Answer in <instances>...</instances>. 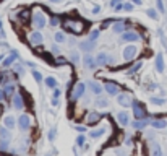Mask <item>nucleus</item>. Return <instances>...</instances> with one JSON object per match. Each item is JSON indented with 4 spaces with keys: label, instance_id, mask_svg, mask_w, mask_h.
<instances>
[{
    "label": "nucleus",
    "instance_id": "f257e3e1",
    "mask_svg": "<svg viewBox=\"0 0 167 156\" xmlns=\"http://www.w3.org/2000/svg\"><path fill=\"white\" fill-rule=\"evenodd\" d=\"M63 28L70 29L73 34H81L85 31V21L81 20H71V18H67L63 21Z\"/></svg>",
    "mask_w": 167,
    "mask_h": 156
},
{
    "label": "nucleus",
    "instance_id": "f03ea898",
    "mask_svg": "<svg viewBox=\"0 0 167 156\" xmlns=\"http://www.w3.org/2000/svg\"><path fill=\"white\" fill-rule=\"evenodd\" d=\"M45 25H47V17H45V13L42 10L37 8L36 13H33V26L36 29H42L45 28Z\"/></svg>",
    "mask_w": 167,
    "mask_h": 156
},
{
    "label": "nucleus",
    "instance_id": "7ed1b4c3",
    "mask_svg": "<svg viewBox=\"0 0 167 156\" xmlns=\"http://www.w3.org/2000/svg\"><path fill=\"white\" fill-rule=\"evenodd\" d=\"M28 41H29V44L33 46V47H37V46H41L42 42H44V37H42L41 31H33V33L29 34Z\"/></svg>",
    "mask_w": 167,
    "mask_h": 156
},
{
    "label": "nucleus",
    "instance_id": "20e7f679",
    "mask_svg": "<svg viewBox=\"0 0 167 156\" xmlns=\"http://www.w3.org/2000/svg\"><path fill=\"white\" fill-rule=\"evenodd\" d=\"M85 90H86L85 83H76L73 86V91H71V99L76 101V99L83 98V96H85Z\"/></svg>",
    "mask_w": 167,
    "mask_h": 156
},
{
    "label": "nucleus",
    "instance_id": "39448f33",
    "mask_svg": "<svg viewBox=\"0 0 167 156\" xmlns=\"http://www.w3.org/2000/svg\"><path fill=\"white\" fill-rule=\"evenodd\" d=\"M131 107H133V114L136 119H144L146 117V112H144V107L141 106V103H138V101H133L131 103Z\"/></svg>",
    "mask_w": 167,
    "mask_h": 156
},
{
    "label": "nucleus",
    "instance_id": "423d86ee",
    "mask_svg": "<svg viewBox=\"0 0 167 156\" xmlns=\"http://www.w3.org/2000/svg\"><path fill=\"white\" fill-rule=\"evenodd\" d=\"M141 39V34L136 33V31H125L122 33V41L125 42H135V41H140Z\"/></svg>",
    "mask_w": 167,
    "mask_h": 156
},
{
    "label": "nucleus",
    "instance_id": "0eeeda50",
    "mask_svg": "<svg viewBox=\"0 0 167 156\" xmlns=\"http://www.w3.org/2000/svg\"><path fill=\"white\" fill-rule=\"evenodd\" d=\"M136 54H138V49H136L135 46H126L125 49H123V59H125L126 62H131L136 57Z\"/></svg>",
    "mask_w": 167,
    "mask_h": 156
},
{
    "label": "nucleus",
    "instance_id": "6e6552de",
    "mask_svg": "<svg viewBox=\"0 0 167 156\" xmlns=\"http://www.w3.org/2000/svg\"><path fill=\"white\" fill-rule=\"evenodd\" d=\"M104 90L107 91V95H110V96H115V95H118V91H120V88L115 85V83H110V81H107L106 85H104Z\"/></svg>",
    "mask_w": 167,
    "mask_h": 156
},
{
    "label": "nucleus",
    "instance_id": "1a4fd4ad",
    "mask_svg": "<svg viewBox=\"0 0 167 156\" xmlns=\"http://www.w3.org/2000/svg\"><path fill=\"white\" fill-rule=\"evenodd\" d=\"M18 125H20L23 130H28L29 125H31V119H29V115H28V114L20 115V119H18Z\"/></svg>",
    "mask_w": 167,
    "mask_h": 156
},
{
    "label": "nucleus",
    "instance_id": "9d476101",
    "mask_svg": "<svg viewBox=\"0 0 167 156\" xmlns=\"http://www.w3.org/2000/svg\"><path fill=\"white\" fill-rule=\"evenodd\" d=\"M18 20H20L23 25H28L29 21H31V12H29V10H21V12L18 13Z\"/></svg>",
    "mask_w": 167,
    "mask_h": 156
},
{
    "label": "nucleus",
    "instance_id": "9b49d317",
    "mask_svg": "<svg viewBox=\"0 0 167 156\" xmlns=\"http://www.w3.org/2000/svg\"><path fill=\"white\" fill-rule=\"evenodd\" d=\"M117 103L120 104V106H123V107H128V106H131V99L126 95H118L117 96Z\"/></svg>",
    "mask_w": 167,
    "mask_h": 156
},
{
    "label": "nucleus",
    "instance_id": "f8f14e48",
    "mask_svg": "<svg viewBox=\"0 0 167 156\" xmlns=\"http://www.w3.org/2000/svg\"><path fill=\"white\" fill-rule=\"evenodd\" d=\"M13 106H15V109H23V96L20 95V93H15L13 95Z\"/></svg>",
    "mask_w": 167,
    "mask_h": 156
},
{
    "label": "nucleus",
    "instance_id": "ddd939ff",
    "mask_svg": "<svg viewBox=\"0 0 167 156\" xmlns=\"http://www.w3.org/2000/svg\"><path fill=\"white\" fill-rule=\"evenodd\" d=\"M99 120H101V115H99L98 112H89V114L86 115V122H88V124H91V125L98 124Z\"/></svg>",
    "mask_w": 167,
    "mask_h": 156
},
{
    "label": "nucleus",
    "instance_id": "4468645a",
    "mask_svg": "<svg viewBox=\"0 0 167 156\" xmlns=\"http://www.w3.org/2000/svg\"><path fill=\"white\" fill-rule=\"evenodd\" d=\"M85 65H86V68H96V67H98V60H96L93 55H86L85 57Z\"/></svg>",
    "mask_w": 167,
    "mask_h": 156
},
{
    "label": "nucleus",
    "instance_id": "2eb2a0df",
    "mask_svg": "<svg viewBox=\"0 0 167 156\" xmlns=\"http://www.w3.org/2000/svg\"><path fill=\"white\" fill-rule=\"evenodd\" d=\"M125 21L123 20H118V21H114V31L115 33H125Z\"/></svg>",
    "mask_w": 167,
    "mask_h": 156
},
{
    "label": "nucleus",
    "instance_id": "dca6fc26",
    "mask_svg": "<svg viewBox=\"0 0 167 156\" xmlns=\"http://www.w3.org/2000/svg\"><path fill=\"white\" fill-rule=\"evenodd\" d=\"M96 60H98V65H106V64H109V62H110V57L107 55L106 52H101V54L98 55V59H96Z\"/></svg>",
    "mask_w": 167,
    "mask_h": 156
},
{
    "label": "nucleus",
    "instance_id": "f3484780",
    "mask_svg": "<svg viewBox=\"0 0 167 156\" xmlns=\"http://www.w3.org/2000/svg\"><path fill=\"white\" fill-rule=\"evenodd\" d=\"M149 156H162V150H161V146H159L157 143H153L151 145V153Z\"/></svg>",
    "mask_w": 167,
    "mask_h": 156
},
{
    "label": "nucleus",
    "instance_id": "a211bd4d",
    "mask_svg": "<svg viewBox=\"0 0 167 156\" xmlns=\"http://www.w3.org/2000/svg\"><path fill=\"white\" fill-rule=\"evenodd\" d=\"M3 124H5V127H8V128H15V125H16L13 115H7V117L3 119Z\"/></svg>",
    "mask_w": 167,
    "mask_h": 156
},
{
    "label": "nucleus",
    "instance_id": "6ab92c4d",
    "mask_svg": "<svg viewBox=\"0 0 167 156\" xmlns=\"http://www.w3.org/2000/svg\"><path fill=\"white\" fill-rule=\"evenodd\" d=\"M117 120H118L120 125H126V124H128V114H126V112H118Z\"/></svg>",
    "mask_w": 167,
    "mask_h": 156
},
{
    "label": "nucleus",
    "instance_id": "aec40b11",
    "mask_svg": "<svg viewBox=\"0 0 167 156\" xmlns=\"http://www.w3.org/2000/svg\"><path fill=\"white\" fill-rule=\"evenodd\" d=\"M89 88H91V91H93L94 95H98V96L102 93V86L99 85V83H96V81H91L89 83Z\"/></svg>",
    "mask_w": 167,
    "mask_h": 156
},
{
    "label": "nucleus",
    "instance_id": "412c9836",
    "mask_svg": "<svg viewBox=\"0 0 167 156\" xmlns=\"http://www.w3.org/2000/svg\"><path fill=\"white\" fill-rule=\"evenodd\" d=\"M156 68H157V72H162V70H164V59H162V54H157V57H156Z\"/></svg>",
    "mask_w": 167,
    "mask_h": 156
},
{
    "label": "nucleus",
    "instance_id": "4be33fe9",
    "mask_svg": "<svg viewBox=\"0 0 167 156\" xmlns=\"http://www.w3.org/2000/svg\"><path fill=\"white\" fill-rule=\"evenodd\" d=\"M16 59H18V54H16V52H13L12 55H10V57H7V59L3 60V67H10V65L13 64V62L16 60Z\"/></svg>",
    "mask_w": 167,
    "mask_h": 156
},
{
    "label": "nucleus",
    "instance_id": "5701e85b",
    "mask_svg": "<svg viewBox=\"0 0 167 156\" xmlns=\"http://www.w3.org/2000/svg\"><path fill=\"white\" fill-rule=\"evenodd\" d=\"M94 46H96V42L89 39L88 42H81V44H80V49H83V50H91Z\"/></svg>",
    "mask_w": 167,
    "mask_h": 156
},
{
    "label": "nucleus",
    "instance_id": "b1692460",
    "mask_svg": "<svg viewBox=\"0 0 167 156\" xmlns=\"http://www.w3.org/2000/svg\"><path fill=\"white\" fill-rule=\"evenodd\" d=\"M0 138H2V140H8L10 138L8 127H0Z\"/></svg>",
    "mask_w": 167,
    "mask_h": 156
},
{
    "label": "nucleus",
    "instance_id": "393cba45",
    "mask_svg": "<svg viewBox=\"0 0 167 156\" xmlns=\"http://www.w3.org/2000/svg\"><path fill=\"white\" fill-rule=\"evenodd\" d=\"M106 133V128H96L94 132H91V138H99Z\"/></svg>",
    "mask_w": 167,
    "mask_h": 156
},
{
    "label": "nucleus",
    "instance_id": "a878e982",
    "mask_svg": "<svg viewBox=\"0 0 167 156\" xmlns=\"http://www.w3.org/2000/svg\"><path fill=\"white\" fill-rule=\"evenodd\" d=\"M3 91H5V95H7V98H8V96H13L15 95V86H13V85H7V86L3 88Z\"/></svg>",
    "mask_w": 167,
    "mask_h": 156
},
{
    "label": "nucleus",
    "instance_id": "bb28decb",
    "mask_svg": "<svg viewBox=\"0 0 167 156\" xmlns=\"http://www.w3.org/2000/svg\"><path fill=\"white\" fill-rule=\"evenodd\" d=\"M146 125H148V120H144V119H140V120H136V122H133L135 128H144Z\"/></svg>",
    "mask_w": 167,
    "mask_h": 156
},
{
    "label": "nucleus",
    "instance_id": "cd10ccee",
    "mask_svg": "<svg viewBox=\"0 0 167 156\" xmlns=\"http://www.w3.org/2000/svg\"><path fill=\"white\" fill-rule=\"evenodd\" d=\"M45 85H47L49 88H55V86H57V80H55V78H52V77L45 78Z\"/></svg>",
    "mask_w": 167,
    "mask_h": 156
},
{
    "label": "nucleus",
    "instance_id": "c85d7f7f",
    "mask_svg": "<svg viewBox=\"0 0 167 156\" xmlns=\"http://www.w3.org/2000/svg\"><path fill=\"white\" fill-rule=\"evenodd\" d=\"M141 65H143V62H136V64H135L133 67H131L130 70H128V73L130 75H133V73H136V72H138L140 68H141Z\"/></svg>",
    "mask_w": 167,
    "mask_h": 156
},
{
    "label": "nucleus",
    "instance_id": "c756f323",
    "mask_svg": "<svg viewBox=\"0 0 167 156\" xmlns=\"http://www.w3.org/2000/svg\"><path fill=\"white\" fill-rule=\"evenodd\" d=\"M8 148H10L8 140H2V138H0V151H7Z\"/></svg>",
    "mask_w": 167,
    "mask_h": 156
},
{
    "label": "nucleus",
    "instance_id": "7c9ffc66",
    "mask_svg": "<svg viewBox=\"0 0 167 156\" xmlns=\"http://www.w3.org/2000/svg\"><path fill=\"white\" fill-rule=\"evenodd\" d=\"M166 125H167L166 120H154V122H153V127L154 128H164Z\"/></svg>",
    "mask_w": 167,
    "mask_h": 156
},
{
    "label": "nucleus",
    "instance_id": "2f4dec72",
    "mask_svg": "<svg viewBox=\"0 0 167 156\" xmlns=\"http://www.w3.org/2000/svg\"><path fill=\"white\" fill-rule=\"evenodd\" d=\"M49 23H50V26H54V28H55V26L60 25V18H58V17H52V18L49 20Z\"/></svg>",
    "mask_w": 167,
    "mask_h": 156
},
{
    "label": "nucleus",
    "instance_id": "473e14b6",
    "mask_svg": "<svg viewBox=\"0 0 167 156\" xmlns=\"http://www.w3.org/2000/svg\"><path fill=\"white\" fill-rule=\"evenodd\" d=\"M107 104H109V103H107V99L99 98V99H98V103H96V106H98V107H107Z\"/></svg>",
    "mask_w": 167,
    "mask_h": 156
},
{
    "label": "nucleus",
    "instance_id": "72a5a7b5",
    "mask_svg": "<svg viewBox=\"0 0 167 156\" xmlns=\"http://www.w3.org/2000/svg\"><path fill=\"white\" fill-rule=\"evenodd\" d=\"M98 37H99V29H93V31L89 33V39L91 41H96Z\"/></svg>",
    "mask_w": 167,
    "mask_h": 156
},
{
    "label": "nucleus",
    "instance_id": "f704fd0d",
    "mask_svg": "<svg viewBox=\"0 0 167 156\" xmlns=\"http://www.w3.org/2000/svg\"><path fill=\"white\" fill-rule=\"evenodd\" d=\"M54 37H55V41H57V42H63V41H65V34L60 33V31L55 33V36H54Z\"/></svg>",
    "mask_w": 167,
    "mask_h": 156
},
{
    "label": "nucleus",
    "instance_id": "c9c22d12",
    "mask_svg": "<svg viewBox=\"0 0 167 156\" xmlns=\"http://www.w3.org/2000/svg\"><path fill=\"white\" fill-rule=\"evenodd\" d=\"M10 75L8 73H3L2 75V77H0V85H7V83H8V80H10Z\"/></svg>",
    "mask_w": 167,
    "mask_h": 156
},
{
    "label": "nucleus",
    "instance_id": "e433bc0d",
    "mask_svg": "<svg viewBox=\"0 0 167 156\" xmlns=\"http://www.w3.org/2000/svg\"><path fill=\"white\" fill-rule=\"evenodd\" d=\"M114 23V20H106L104 23L101 25V29H106V28H109V25H112Z\"/></svg>",
    "mask_w": 167,
    "mask_h": 156
},
{
    "label": "nucleus",
    "instance_id": "4c0bfd02",
    "mask_svg": "<svg viewBox=\"0 0 167 156\" xmlns=\"http://www.w3.org/2000/svg\"><path fill=\"white\" fill-rule=\"evenodd\" d=\"M151 103L161 106V104H164V99H161V98H153V99H151Z\"/></svg>",
    "mask_w": 167,
    "mask_h": 156
},
{
    "label": "nucleus",
    "instance_id": "58836bf2",
    "mask_svg": "<svg viewBox=\"0 0 167 156\" xmlns=\"http://www.w3.org/2000/svg\"><path fill=\"white\" fill-rule=\"evenodd\" d=\"M33 77H34V80H36V81H41V80H42V75L39 73V72H36V70L33 72Z\"/></svg>",
    "mask_w": 167,
    "mask_h": 156
},
{
    "label": "nucleus",
    "instance_id": "ea45409f",
    "mask_svg": "<svg viewBox=\"0 0 167 156\" xmlns=\"http://www.w3.org/2000/svg\"><path fill=\"white\" fill-rule=\"evenodd\" d=\"M76 145H78V146H83V145H85V137H83V135H80L76 138Z\"/></svg>",
    "mask_w": 167,
    "mask_h": 156
},
{
    "label": "nucleus",
    "instance_id": "a19ab883",
    "mask_svg": "<svg viewBox=\"0 0 167 156\" xmlns=\"http://www.w3.org/2000/svg\"><path fill=\"white\" fill-rule=\"evenodd\" d=\"M148 15H149V18H153V20L157 18V13H156L154 10H148Z\"/></svg>",
    "mask_w": 167,
    "mask_h": 156
},
{
    "label": "nucleus",
    "instance_id": "79ce46f5",
    "mask_svg": "<svg viewBox=\"0 0 167 156\" xmlns=\"http://www.w3.org/2000/svg\"><path fill=\"white\" fill-rule=\"evenodd\" d=\"M0 101H7V95L3 90H0Z\"/></svg>",
    "mask_w": 167,
    "mask_h": 156
},
{
    "label": "nucleus",
    "instance_id": "37998d69",
    "mask_svg": "<svg viewBox=\"0 0 167 156\" xmlns=\"http://www.w3.org/2000/svg\"><path fill=\"white\" fill-rule=\"evenodd\" d=\"M71 60H73V62H78V60H80V55H78L76 52H73V54H71Z\"/></svg>",
    "mask_w": 167,
    "mask_h": 156
},
{
    "label": "nucleus",
    "instance_id": "c03bdc74",
    "mask_svg": "<svg viewBox=\"0 0 167 156\" xmlns=\"http://www.w3.org/2000/svg\"><path fill=\"white\" fill-rule=\"evenodd\" d=\"M157 8L161 10V12H162L164 10V5H162V0H157Z\"/></svg>",
    "mask_w": 167,
    "mask_h": 156
},
{
    "label": "nucleus",
    "instance_id": "a18cd8bd",
    "mask_svg": "<svg viewBox=\"0 0 167 156\" xmlns=\"http://www.w3.org/2000/svg\"><path fill=\"white\" fill-rule=\"evenodd\" d=\"M54 138H55V130L52 128V130H50V133H49V140H54Z\"/></svg>",
    "mask_w": 167,
    "mask_h": 156
},
{
    "label": "nucleus",
    "instance_id": "49530a36",
    "mask_svg": "<svg viewBox=\"0 0 167 156\" xmlns=\"http://www.w3.org/2000/svg\"><path fill=\"white\" fill-rule=\"evenodd\" d=\"M123 8H125V10H128V12H130V10L133 8V5H131V3H125V5H123Z\"/></svg>",
    "mask_w": 167,
    "mask_h": 156
},
{
    "label": "nucleus",
    "instance_id": "de8ad7c7",
    "mask_svg": "<svg viewBox=\"0 0 167 156\" xmlns=\"http://www.w3.org/2000/svg\"><path fill=\"white\" fill-rule=\"evenodd\" d=\"M58 96H60V90H54V98L58 99Z\"/></svg>",
    "mask_w": 167,
    "mask_h": 156
},
{
    "label": "nucleus",
    "instance_id": "09e8293b",
    "mask_svg": "<svg viewBox=\"0 0 167 156\" xmlns=\"http://www.w3.org/2000/svg\"><path fill=\"white\" fill-rule=\"evenodd\" d=\"M118 2H120V0H112V2H110V5H112V7H117Z\"/></svg>",
    "mask_w": 167,
    "mask_h": 156
},
{
    "label": "nucleus",
    "instance_id": "8fccbe9b",
    "mask_svg": "<svg viewBox=\"0 0 167 156\" xmlns=\"http://www.w3.org/2000/svg\"><path fill=\"white\" fill-rule=\"evenodd\" d=\"M76 130H78V132H80V133H83V132H85V130H86V128H85V127H80V125H78V127H76Z\"/></svg>",
    "mask_w": 167,
    "mask_h": 156
},
{
    "label": "nucleus",
    "instance_id": "3c124183",
    "mask_svg": "<svg viewBox=\"0 0 167 156\" xmlns=\"http://www.w3.org/2000/svg\"><path fill=\"white\" fill-rule=\"evenodd\" d=\"M99 10H101V8H99L98 5H96V7H94V8H93V13H98V12H99Z\"/></svg>",
    "mask_w": 167,
    "mask_h": 156
},
{
    "label": "nucleus",
    "instance_id": "603ef678",
    "mask_svg": "<svg viewBox=\"0 0 167 156\" xmlns=\"http://www.w3.org/2000/svg\"><path fill=\"white\" fill-rule=\"evenodd\" d=\"M57 62H58V64H63V62H65V59H63V57H58Z\"/></svg>",
    "mask_w": 167,
    "mask_h": 156
},
{
    "label": "nucleus",
    "instance_id": "864d4df0",
    "mask_svg": "<svg viewBox=\"0 0 167 156\" xmlns=\"http://www.w3.org/2000/svg\"><path fill=\"white\" fill-rule=\"evenodd\" d=\"M131 2H133L135 5H141V0H131Z\"/></svg>",
    "mask_w": 167,
    "mask_h": 156
},
{
    "label": "nucleus",
    "instance_id": "5fc2aeb1",
    "mask_svg": "<svg viewBox=\"0 0 167 156\" xmlns=\"http://www.w3.org/2000/svg\"><path fill=\"white\" fill-rule=\"evenodd\" d=\"M16 72H18V73H21V72H23V68H21L20 65H16Z\"/></svg>",
    "mask_w": 167,
    "mask_h": 156
},
{
    "label": "nucleus",
    "instance_id": "6e6d98bb",
    "mask_svg": "<svg viewBox=\"0 0 167 156\" xmlns=\"http://www.w3.org/2000/svg\"><path fill=\"white\" fill-rule=\"evenodd\" d=\"M50 2H54V3H57V2H60V0H50Z\"/></svg>",
    "mask_w": 167,
    "mask_h": 156
},
{
    "label": "nucleus",
    "instance_id": "4d7b16f0",
    "mask_svg": "<svg viewBox=\"0 0 167 156\" xmlns=\"http://www.w3.org/2000/svg\"><path fill=\"white\" fill-rule=\"evenodd\" d=\"M0 29H2V21H0Z\"/></svg>",
    "mask_w": 167,
    "mask_h": 156
},
{
    "label": "nucleus",
    "instance_id": "13d9d810",
    "mask_svg": "<svg viewBox=\"0 0 167 156\" xmlns=\"http://www.w3.org/2000/svg\"><path fill=\"white\" fill-rule=\"evenodd\" d=\"M0 62H2V55H0Z\"/></svg>",
    "mask_w": 167,
    "mask_h": 156
}]
</instances>
